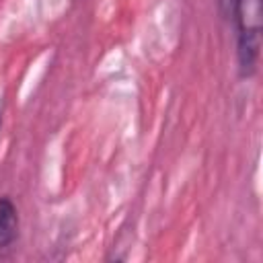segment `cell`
<instances>
[{
  "label": "cell",
  "instance_id": "obj_2",
  "mask_svg": "<svg viewBox=\"0 0 263 263\" xmlns=\"http://www.w3.org/2000/svg\"><path fill=\"white\" fill-rule=\"evenodd\" d=\"M18 234V212L8 197H0V249H8Z\"/></svg>",
  "mask_w": 263,
  "mask_h": 263
},
{
  "label": "cell",
  "instance_id": "obj_4",
  "mask_svg": "<svg viewBox=\"0 0 263 263\" xmlns=\"http://www.w3.org/2000/svg\"><path fill=\"white\" fill-rule=\"evenodd\" d=\"M0 123H2V111H0Z\"/></svg>",
  "mask_w": 263,
  "mask_h": 263
},
{
  "label": "cell",
  "instance_id": "obj_3",
  "mask_svg": "<svg viewBox=\"0 0 263 263\" xmlns=\"http://www.w3.org/2000/svg\"><path fill=\"white\" fill-rule=\"evenodd\" d=\"M216 4H218V10H220V14H222V18H232V12H234V4H236V0H216Z\"/></svg>",
  "mask_w": 263,
  "mask_h": 263
},
{
  "label": "cell",
  "instance_id": "obj_1",
  "mask_svg": "<svg viewBox=\"0 0 263 263\" xmlns=\"http://www.w3.org/2000/svg\"><path fill=\"white\" fill-rule=\"evenodd\" d=\"M232 21H236V58L242 76L257 70L261 49V0H236Z\"/></svg>",
  "mask_w": 263,
  "mask_h": 263
}]
</instances>
